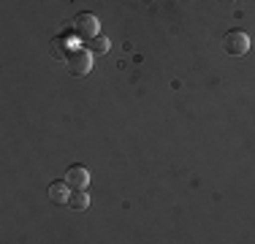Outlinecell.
Segmentation results:
<instances>
[{
  "label": "cell",
  "instance_id": "cell-1",
  "mask_svg": "<svg viewBox=\"0 0 255 244\" xmlns=\"http://www.w3.org/2000/svg\"><path fill=\"white\" fill-rule=\"evenodd\" d=\"M65 65H68V73H74V76H84V73H90V49H71L68 57H65Z\"/></svg>",
  "mask_w": 255,
  "mask_h": 244
},
{
  "label": "cell",
  "instance_id": "cell-2",
  "mask_svg": "<svg viewBox=\"0 0 255 244\" xmlns=\"http://www.w3.org/2000/svg\"><path fill=\"white\" fill-rule=\"evenodd\" d=\"M223 49H226L231 57H242V54H247V49H250V38H247V33H242V30H231L226 38H223Z\"/></svg>",
  "mask_w": 255,
  "mask_h": 244
},
{
  "label": "cell",
  "instance_id": "cell-3",
  "mask_svg": "<svg viewBox=\"0 0 255 244\" xmlns=\"http://www.w3.org/2000/svg\"><path fill=\"white\" fill-rule=\"evenodd\" d=\"M74 30L82 38H95V35H98V19H95L93 14H79L76 22H74Z\"/></svg>",
  "mask_w": 255,
  "mask_h": 244
},
{
  "label": "cell",
  "instance_id": "cell-4",
  "mask_svg": "<svg viewBox=\"0 0 255 244\" xmlns=\"http://www.w3.org/2000/svg\"><path fill=\"white\" fill-rule=\"evenodd\" d=\"M65 182H68L71 187H76V190H84V187H87V182H90L87 168H84V166H71L68 174H65Z\"/></svg>",
  "mask_w": 255,
  "mask_h": 244
},
{
  "label": "cell",
  "instance_id": "cell-5",
  "mask_svg": "<svg viewBox=\"0 0 255 244\" xmlns=\"http://www.w3.org/2000/svg\"><path fill=\"white\" fill-rule=\"evenodd\" d=\"M68 182H54V185H49V198L54 201V204H68L71 193H68Z\"/></svg>",
  "mask_w": 255,
  "mask_h": 244
},
{
  "label": "cell",
  "instance_id": "cell-6",
  "mask_svg": "<svg viewBox=\"0 0 255 244\" xmlns=\"http://www.w3.org/2000/svg\"><path fill=\"white\" fill-rule=\"evenodd\" d=\"M87 204H90V198H87V193H84V190L71 193V198H68V206H71V209L82 212V209H87Z\"/></svg>",
  "mask_w": 255,
  "mask_h": 244
},
{
  "label": "cell",
  "instance_id": "cell-7",
  "mask_svg": "<svg viewBox=\"0 0 255 244\" xmlns=\"http://www.w3.org/2000/svg\"><path fill=\"white\" fill-rule=\"evenodd\" d=\"M90 52L106 54V52H109V41H106V38H93V41H90Z\"/></svg>",
  "mask_w": 255,
  "mask_h": 244
}]
</instances>
